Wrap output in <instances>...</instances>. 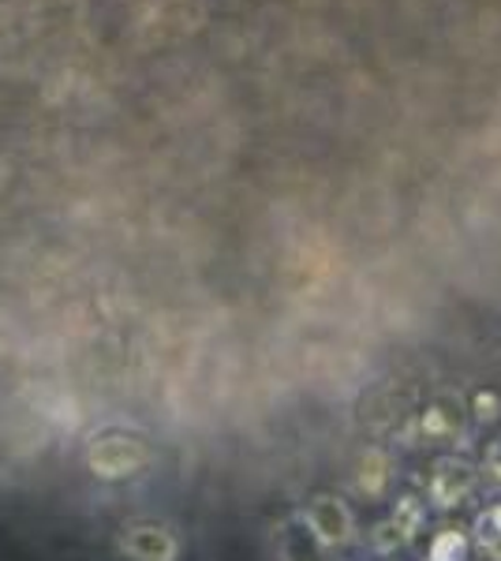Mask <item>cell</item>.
Returning <instances> with one entry per match:
<instances>
[{
    "instance_id": "1",
    "label": "cell",
    "mask_w": 501,
    "mask_h": 561,
    "mask_svg": "<svg viewBox=\"0 0 501 561\" xmlns=\"http://www.w3.org/2000/svg\"><path fill=\"white\" fill-rule=\"evenodd\" d=\"M468 397L460 389H439L419 412L415 431L423 446H457L468 438Z\"/></svg>"
},
{
    "instance_id": "2",
    "label": "cell",
    "mask_w": 501,
    "mask_h": 561,
    "mask_svg": "<svg viewBox=\"0 0 501 561\" xmlns=\"http://www.w3.org/2000/svg\"><path fill=\"white\" fill-rule=\"evenodd\" d=\"M299 517H304V524L315 531L318 542H322L326 550H333V554H337V550H344V547H352V542L360 539V520H355V510L344 502L341 494L322 491V494L307 497V505L299 510Z\"/></svg>"
},
{
    "instance_id": "3",
    "label": "cell",
    "mask_w": 501,
    "mask_h": 561,
    "mask_svg": "<svg viewBox=\"0 0 501 561\" xmlns=\"http://www.w3.org/2000/svg\"><path fill=\"white\" fill-rule=\"evenodd\" d=\"M479 491V468L471 465L468 457L445 454L431 465V476H426V497L434 510H460L468 505V497Z\"/></svg>"
},
{
    "instance_id": "4",
    "label": "cell",
    "mask_w": 501,
    "mask_h": 561,
    "mask_svg": "<svg viewBox=\"0 0 501 561\" xmlns=\"http://www.w3.org/2000/svg\"><path fill=\"white\" fill-rule=\"evenodd\" d=\"M90 468L102 479H127L139 476L143 468L153 460V449L135 434H102V438L90 442Z\"/></svg>"
},
{
    "instance_id": "5",
    "label": "cell",
    "mask_w": 501,
    "mask_h": 561,
    "mask_svg": "<svg viewBox=\"0 0 501 561\" xmlns=\"http://www.w3.org/2000/svg\"><path fill=\"white\" fill-rule=\"evenodd\" d=\"M127 561H180V536L166 520H132L121 531Z\"/></svg>"
},
{
    "instance_id": "6",
    "label": "cell",
    "mask_w": 501,
    "mask_h": 561,
    "mask_svg": "<svg viewBox=\"0 0 501 561\" xmlns=\"http://www.w3.org/2000/svg\"><path fill=\"white\" fill-rule=\"evenodd\" d=\"M394 483H397V460L389 449L382 446H371L363 449L360 460H355V472H352V486L360 497L367 502H389L394 494Z\"/></svg>"
},
{
    "instance_id": "7",
    "label": "cell",
    "mask_w": 501,
    "mask_h": 561,
    "mask_svg": "<svg viewBox=\"0 0 501 561\" xmlns=\"http://www.w3.org/2000/svg\"><path fill=\"white\" fill-rule=\"evenodd\" d=\"M273 547H277V561H333V550H326L322 542H318V536L307 528L299 513L277 524Z\"/></svg>"
},
{
    "instance_id": "8",
    "label": "cell",
    "mask_w": 501,
    "mask_h": 561,
    "mask_svg": "<svg viewBox=\"0 0 501 561\" xmlns=\"http://www.w3.org/2000/svg\"><path fill=\"white\" fill-rule=\"evenodd\" d=\"M471 547H479L490 561H501V502L482 505L468 528Z\"/></svg>"
},
{
    "instance_id": "9",
    "label": "cell",
    "mask_w": 501,
    "mask_h": 561,
    "mask_svg": "<svg viewBox=\"0 0 501 561\" xmlns=\"http://www.w3.org/2000/svg\"><path fill=\"white\" fill-rule=\"evenodd\" d=\"M389 524L397 528V536L405 539V547L412 542L419 531H423V524H426V502L423 497H415V494H397V497H389Z\"/></svg>"
},
{
    "instance_id": "10",
    "label": "cell",
    "mask_w": 501,
    "mask_h": 561,
    "mask_svg": "<svg viewBox=\"0 0 501 561\" xmlns=\"http://www.w3.org/2000/svg\"><path fill=\"white\" fill-rule=\"evenodd\" d=\"M471 558V539L464 528H453V524H445L431 536L426 542V561H468Z\"/></svg>"
},
{
    "instance_id": "11",
    "label": "cell",
    "mask_w": 501,
    "mask_h": 561,
    "mask_svg": "<svg viewBox=\"0 0 501 561\" xmlns=\"http://www.w3.org/2000/svg\"><path fill=\"white\" fill-rule=\"evenodd\" d=\"M468 415L476 427H494L501 420V393L498 389H476L468 401Z\"/></svg>"
},
{
    "instance_id": "12",
    "label": "cell",
    "mask_w": 501,
    "mask_h": 561,
    "mask_svg": "<svg viewBox=\"0 0 501 561\" xmlns=\"http://www.w3.org/2000/svg\"><path fill=\"white\" fill-rule=\"evenodd\" d=\"M487 472L501 483V438L494 442V446H490V454H487Z\"/></svg>"
}]
</instances>
